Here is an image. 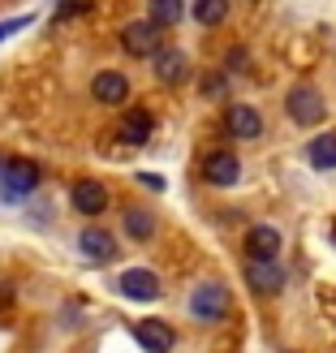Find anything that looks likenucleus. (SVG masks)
<instances>
[{"label": "nucleus", "mask_w": 336, "mask_h": 353, "mask_svg": "<svg viewBox=\"0 0 336 353\" xmlns=\"http://www.w3.org/2000/svg\"><path fill=\"white\" fill-rule=\"evenodd\" d=\"M30 26V13L26 17H9V22H0V43L9 39V34H17V30H26Z\"/></svg>", "instance_id": "b1692460"}, {"label": "nucleus", "mask_w": 336, "mask_h": 353, "mask_svg": "<svg viewBox=\"0 0 336 353\" xmlns=\"http://www.w3.org/2000/svg\"><path fill=\"white\" fill-rule=\"evenodd\" d=\"M186 314L199 327L228 323V314H233V289H228V280H220V276L194 280V289L186 293Z\"/></svg>", "instance_id": "f257e3e1"}, {"label": "nucleus", "mask_w": 336, "mask_h": 353, "mask_svg": "<svg viewBox=\"0 0 336 353\" xmlns=\"http://www.w3.org/2000/svg\"><path fill=\"white\" fill-rule=\"evenodd\" d=\"M220 130L233 138V143H259L263 130H268V121L255 103H224L220 112Z\"/></svg>", "instance_id": "6e6552de"}, {"label": "nucleus", "mask_w": 336, "mask_h": 353, "mask_svg": "<svg viewBox=\"0 0 336 353\" xmlns=\"http://www.w3.org/2000/svg\"><path fill=\"white\" fill-rule=\"evenodd\" d=\"M190 17L186 0H147V22H155L160 30H177Z\"/></svg>", "instance_id": "6ab92c4d"}, {"label": "nucleus", "mask_w": 336, "mask_h": 353, "mask_svg": "<svg viewBox=\"0 0 336 353\" xmlns=\"http://www.w3.org/2000/svg\"><path fill=\"white\" fill-rule=\"evenodd\" d=\"M220 69L228 78H250V69H255V61H250V48L246 43H228V52H224V61H220Z\"/></svg>", "instance_id": "412c9836"}, {"label": "nucleus", "mask_w": 336, "mask_h": 353, "mask_svg": "<svg viewBox=\"0 0 336 353\" xmlns=\"http://www.w3.org/2000/svg\"><path fill=\"white\" fill-rule=\"evenodd\" d=\"M130 332H134V345L143 353H172V345H177V332L164 319H134Z\"/></svg>", "instance_id": "dca6fc26"}, {"label": "nucleus", "mask_w": 336, "mask_h": 353, "mask_svg": "<svg viewBox=\"0 0 336 353\" xmlns=\"http://www.w3.org/2000/svg\"><path fill=\"white\" fill-rule=\"evenodd\" d=\"M199 95L207 103H233L228 95H233V78L224 74V69H207V74L199 78Z\"/></svg>", "instance_id": "aec40b11"}, {"label": "nucleus", "mask_w": 336, "mask_h": 353, "mask_svg": "<svg viewBox=\"0 0 336 353\" xmlns=\"http://www.w3.org/2000/svg\"><path fill=\"white\" fill-rule=\"evenodd\" d=\"M117 138H121V147L126 151H143L151 138H155V112L147 108V103H126V112H121L117 121Z\"/></svg>", "instance_id": "1a4fd4ad"}, {"label": "nucleus", "mask_w": 336, "mask_h": 353, "mask_svg": "<svg viewBox=\"0 0 336 353\" xmlns=\"http://www.w3.org/2000/svg\"><path fill=\"white\" fill-rule=\"evenodd\" d=\"M0 164H5V151H0Z\"/></svg>", "instance_id": "393cba45"}, {"label": "nucleus", "mask_w": 336, "mask_h": 353, "mask_svg": "<svg viewBox=\"0 0 336 353\" xmlns=\"http://www.w3.org/2000/svg\"><path fill=\"white\" fill-rule=\"evenodd\" d=\"M91 13V0H61L57 5V22H74V17Z\"/></svg>", "instance_id": "4be33fe9"}, {"label": "nucleus", "mask_w": 336, "mask_h": 353, "mask_svg": "<svg viewBox=\"0 0 336 353\" xmlns=\"http://www.w3.org/2000/svg\"><path fill=\"white\" fill-rule=\"evenodd\" d=\"M117 48L126 52L130 61H151L155 52L164 48V30L155 22H147V17H130V22L117 30Z\"/></svg>", "instance_id": "39448f33"}, {"label": "nucleus", "mask_w": 336, "mask_h": 353, "mask_svg": "<svg viewBox=\"0 0 336 353\" xmlns=\"http://www.w3.org/2000/svg\"><path fill=\"white\" fill-rule=\"evenodd\" d=\"M130 95H134V82L126 69H99V74H91V99L99 108H126Z\"/></svg>", "instance_id": "ddd939ff"}, {"label": "nucleus", "mask_w": 336, "mask_h": 353, "mask_svg": "<svg viewBox=\"0 0 336 353\" xmlns=\"http://www.w3.org/2000/svg\"><path fill=\"white\" fill-rule=\"evenodd\" d=\"M285 117L297 130H319L328 121V95L319 82H293L285 91Z\"/></svg>", "instance_id": "f03ea898"}, {"label": "nucleus", "mask_w": 336, "mask_h": 353, "mask_svg": "<svg viewBox=\"0 0 336 353\" xmlns=\"http://www.w3.org/2000/svg\"><path fill=\"white\" fill-rule=\"evenodd\" d=\"M134 181L143 185V190H151V194H164L168 190V181H164L160 172H134Z\"/></svg>", "instance_id": "5701e85b"}, {"label": "nucleus", "mask_w": 336, "mask_h": 353, "mask_svg": "<svg viewBox=\"0 0 336 353\" xmlns=\"http://www.w3.org/2000/svg\"><path fill=\"white\" fill-rule=\"evenodd\" d=\"M241 280H246V289H250V293L276 297L280 289L289 285V272H285V263H280V259H263V263H250V259H246V263H241Z\"/></svg>", "instance_id": "f8f14e48"}, {"label": "nucleus", "mask_w": 336, "mask_h": 353, "mask_svg": "<svg viewBox=\"0 0 336 353\" xmlns=\"http://www.w3.org/2000/svg\"><path fill=\"white\" fill-rule=\"evenodd\" d=\"M241 172H246L241 151L228 147V143L207 147L199 155V176H203V185H211V190H237L241 185Z\"/></svg>", "instance_id": "20e7f679"}, {"label": "nucleus", "mask_w": 336, "mask_h": 353, "mask_svg": "<svg viewBox=\"0 0 336 353\" xmlns=\"http://www.w3.org/2000/svg\"><path fill=\"white\" fill-rule=\"evenodd\" d=\"M233 17V0H190V22L199 30H220Z\"/></svg>", "instance_id": "a211bd4d"}, {"label": "nucleus", "mask_w": 336, "mask_h": 353, "mask_svg": "<svg viewBox=\"0 0 336 353\" xmlns=\"http://www.w3.org/2000/svg\"><path fill=\"white\" fill-rule=\"evenodd\" d=\"M121 233H126L134 245H147L160 237V211L147 203H126L121 207Z\"/></svg>", "instance_id": "2eb2a0df"}, {"label": "nucleus", "mask_w": 336, "mask_h": 353, "mask_svg": "<svg viewBox=\"0 0 336 353\" xmlns=\"http://www.w3.org/2000/svg\"><path fill=\"white\" fill-rule=\"evenodd\" d=\"M280 250H285V233H280L276 224L259 220V224L246 228V237H241V259L263 263V259H280Z\"/></svg>", "instance_id": "4468645a"}, {"label": "nucleus", "mask_w": 336, "mask_h": 353, "mask_svg": "<svg viewBox=\"0 0 336 353\" xmlns=\"http://www.w3.org/2000/svg\"><path fill=\"white\" fill-rule=\"evenodd\" d=\"M43 181V168L26 160V155H5L0 164V203H30L39 194Z\"/></svg>", "instance_id": "7ed1b4c3"}, {"label": "nucleus", "mask_w": 336, "mask_h": 353, "mask_svg": "<svg viewBox=\"0 0 336 353\" xmlns=\"http://www.w3.org/2000/svg\"><path fill=\"white\" fill-rule=\"evenodd\" d=\"M78 254H82L86 263H95V268H108V263L121 259V241H117L112 228H103V224L95 220V224H86L82 233H78Z\"/></svg>", "instance_id": "9d476101"}, {"label": "nucleus", "mask_w": 336, "mask_h": 353, "mask_svg": "<svg viewBox=\"0 0 336 353\" xmlns=\"http://www.w3.org/2000/svg\"><path fill=\"white\" fill-rule=\"evenodd\" d=\"M147 65H151V78L160 82L164 91H172V86H186V82L194 78V61H190V52H186L181 43H164Z\"/></svg>", "instance_id": "423d86ee"}, {"label": "nucleus", "mask_w": 336, "mask_h": 353, "mask_svg": "<svg viewBox=\"0 0 336 353\" xmlns=\"http://www.w3.org/2000/svg\"><path fill=\"white\" fill-rule=\"evenodd\" d=\"M108 207H112V194L103 181H95V176H78V181L69 185V211H74V216L95 224V220H103Z\"/></svg>", "instance_id": "0eeeda50"}, {"label": "nucleus", "mask_w": 336, "mask_h": 353, "mask_svg": "<svg viewBox=\"0 0 336 353\" xmlns=\"http://www.w3.org/2000/svg\"><path fill=\"white\" fill-rule=\"evenodd\" d=\"M117 293L126 297V302L151 306V302H160V297H164V280H160V272H151V268H126V272L117 276Z\"/></svg>", "instance_id": "9b49d317"}, {"label": "nucleus", "mask_w": 336, "mask_h": 353, "mask_svg": "<svg viewBox=\"0 0 336 353\" xmlns=\"http://www.w3.org/2000/svg\"><path fill=\"white\" fill-rule=\"evenodd\" d=\"M302 155H306V164H310L315 172H336V130L310 134L306 147H302Z\"/></svg>", "instance_id": "f3484780"}]
</instances>
